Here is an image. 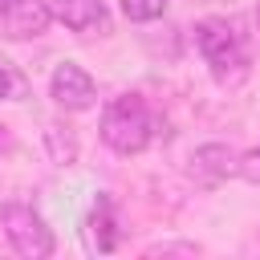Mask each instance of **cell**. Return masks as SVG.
<instances>
[{
  "label": "cell",
  "instance_id": "obj_13",
  "mask_svg": "<svg viewBox=\"0 0 260 260\" xmlns=\"http://www.w3.org/2000/svg\"><path fill=\"white\" fill-rule=\"evenodd\" d=\"M146 256H199V244H150Z\"/></svg>",
  "mask_w": 260,
  "mask_h": 260
},
{
  "label": "cell",
  "instance_id": "obj_8",
  "mask_svg": "<svg viewBox=\"0 0 260 260\" xmlns=\"http://www.w3.org/2000/svg\"><path fill=\"white\" fill-rule=\"evenodd\" d=\"M49 12H53V20H61L69 32H81V37L110 28L106 0H49Z\"/></svg>",
  "mask_w": 260,
  "mask_h": 260
},
{
  "label": "cell",
  "instance_id": "obj_15",
  "mask_svg": "<svg viewBox=\"0 0 260 260\" xmlns=\"http://www.w3.org/2000/svg\"><path fill=\"white\" fill-rule=\"evenodd\" d=\"M0 4H8V0H0Z\"/></svg>",
  "mask_w": 260,
  "mask_h": 260
},
{
  "label": "cell",
  "instance_id": "obj_3",
  "mask_svg": "<svg viewBox=\"0 0 260 260\" xmlns=\"http://www.w3.org/2000/svg\"><path fill=\"white\" fill-rule=\"evenodd\" d=\"M0 232L4 240L12 244L16 256H28V260H45L53 256L57 240H53V228L45 223V215L28 203H0Z\"/></svg>",
  "mask_w": 260,
  "mask_h": 260
},
{
  "label": "cell",
  "instance_id": "obj_4",
  "mask_svg": "<svg viewBox=\"0 0 260 260\" xmlns=\"http://www.w3.org/2000/svg\"><path fill=\"white\" fill-rule=\"evenodd\" d=\"M49 98L65 114H81V110H89L98 102V85H93V77L77 61H61L53 69V77H49Z\"/></svg>",
  "mask_w": 260,
  "mask_h": 260
},
{
  "label": "cell",
  "instance_id": "obj_14",
  "mask_svg": "<svg viewBox=\"0 0 260 260\" xmlns=\"http://www.w3.org/2000/svg\"><path fill=\"white\" fill-rule=\"evenodd\" d=\"M0 146H8V126L0 122Z\"/></svg>",
  "mask_w": 260,
  "mask_h": 260
},
{
  "label": "cell",
  "instance_id": "obj_1",
  "mask_svg": "<svg viewBox=\"0 0 260 260\" xmlns=\"http://www.w3.org/2000/svg\"><path fill=\"white\" fill-rule=\"evenodd\" d=\"M98 134H102V142L114 154H126L130 158V154H142L158 138V114L150 110V102L142 93H118L102 110Z\"/></svg>",
  "mask_w": 260,
  "mask_h": 260
},
{
  "label": "cell",
  "instance_id": "obj_2",
  "mask_svg": "<svg viewBox=\"0 0 260 260\" xmlns=\"http://www.w3.org/2000/svg\"><path fill=\"white\" fill-rule=\"evenodd\" d=\"M195 49L203 53V61L219 85H240L248 77V45L232 20H223V16L199 20L195 24Z\"/></svg>",
  "mask_w": 260,
  "mask_h": 260
},
{
  "label": "cell",
  "instance_id": "obj_11",
  "mask_svg": "<svg viewBox=\"0 0 260 260\" xmlns=\"http://www.w3.org/2000/svg\"><path fill=\"white\" fill-rule=\"evenodd\" d=\"M162 8H167V0H122L126 20H134V24H150V20H158Z\"/></svg>",
  "mask_w": 260,
  "mask_h": 260
},
{
  "label": "cell",
  "instance_id": "obj_10",
  "mask_svg": "<svg viewBox=\"0 0 260 260\" xmlns=\"http://www.w3.org/2000/svg\"><path fill=\"white\" fill-rule=\"evenodd\" d=\"M20 98H28V77L8 57H0V102H20Z\"/></svg>",
  "mask_w": 260,
  "mask_h": 260
},
{
  "label": "cell",
  "instance_id": "obj_12",
  "mask_svg": "<svg viewBox=\"0 0 260 260\" xmlns=\"http://www.w3.org/2000/svg\"><path fill=\"white\" fill-rule=\"evenodd\" d=\"M236 175H240L244 183L260 187V142H256V146H248V150L236 158Z\"/></svg>",
  "mask_w": 260,
  "mask_h": 260
},
{
  "label": "cell",
  "instance_id": "obj_6",
  "mask_svg": "<svg viewBox=\"0 0 260 260\" xmlns=\"http://www.w3.org/2000/svg\"><path fill=\"white\" fill-rule=\"evenodd\" d=\"M236 150L228 142H203L191 158H187V179L199 183V187H219L223 179L236 175Z\"/></svg>",
  "mask_w": 260,
  "mask_h": 260
},
{
  "label": "cell",
  "instance_id": "obj_9",
  "mask_svg": "<svg viewBox=\"0 0 260 260\" xmlns=\"http://www.w3.org/2000/svg\"><path fill=\"white\" fill-rule=\"evenodd\" d=\"M45 150L57 167H69L77 158V134L65 122H45Z\"/></svg>",
  "mask_w": 260,
  "mask_h": 260
},
{
  "label": "cell",
  "instance_id": "obj_5",
  "mask_svg": "<svg viewBox=\"0 0 260 260\" xmlns=\"http://www.w3.org/2000/svg\"><path fill=\"white\" fill-rule=\"evenodd\" d=\"M53 24L45 0H8L0 4V41H32Z\"/></svg>",
  "mask_w": 260,
  "mask_h": 260
},
{
  "label": "cell",
  "instance_id": "obj_7",
  "mask_svg": "<svg viewBox=\"0 0 260 260\" xmlns=\"http://www.w3.org/2000/svg\"><path fill=\"white\" fill-rule=\"evenodd\" d=\"M81 236H85V248H89L93 256H106V252L118 248V240H122V219H118V207H114L110 195H98V199H93V207H89V215H85V223H81Z\"/></svg>",
  "mask_w": 260,
  "mask_h": 260
}]
</instances>
